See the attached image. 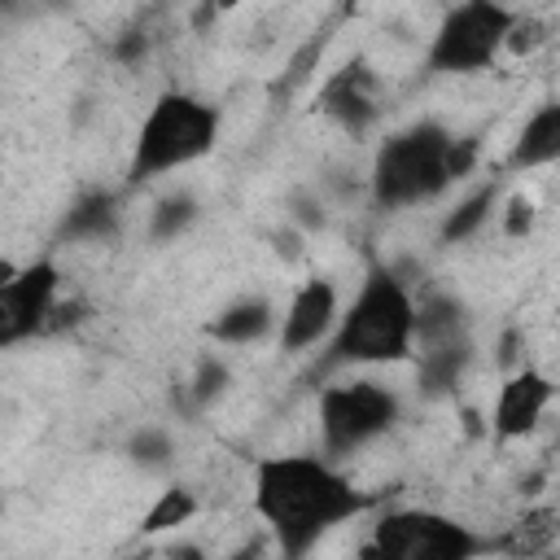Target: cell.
<instances>
[{"label":"cell","mask_w":560,"mask_h":560,"mask_svg":"<svg viewBox=\"0 0 560 560\" xmlns=\"http://www.w3.org/2000/svg\"><path fill=\"white\" fill-rule=\"evenodd\" d=\"M376 494L315 451L254 459V512L280 560H306L332 529L359 521Z\"/></svg>","instance_id":"obj_1"},{"label":"cell","mask_w":560,"mask_h":560,"mask_svg":"<svg viewBox=\"0 0 560 560\" xmlns=\"http://www.w3.org/2000/svg\"><path fill=\"white\" fill-rule=\"evenodd\" d=\"M411 341H416L411 280L389 262H372L359 280V293L350 298V306L337 315V324L328 332L319 372L411 363Z\"/></svg>","instance_id":"obj_2"},{"label":"cell","mask_w":560,"mask_h":560,"mask_svg":"<svg viewBox=\"0 0 560 560\" xmlns=\"http://www.w3.org/2000/svg\"><path fill=\"white\" fill-rule=\"evenodd\" d=\"M219 131H223L219 105H210L206 96L184 92V88L158 92L136 127L131 158H127V184H149V179H162L179 166L210 158V149L219 144Z\"/></svg>","instance_id":"obj_3"},{"label":"cell","mask_w":560,"mask_h":560,"mask_svg":"<svg viewBox=\"0 0 560 560\" xmlns=\"http://www.w3.org/2000/svg\"><path fill=\"white\" fill-rule=\"evenodd\" d=\"M451 144L455 131L438 118H420L394 136H385L368 166V192L381 210H411L442 197L451 179Z\"/></svg>","instance_id":"obj_4"},{"label":"cell","mask_w":560,"mask_h":560,"mask_svg":"<svg viewBox=\"0 0 560 560\" xmlns=\"http://www.w3.org/2000/svg\"><path fill=\"white\" fill-rule=\"evenodd\" d=\"M402 420V398L376 376H354L324 385L315 398V429H319V455L341 464L359 455L363 446L381 442Z\"/></svg>","instance_id":"obj_5"},{"label":"cell","mask_w":560,"mask_h":560,"mask_svg":"<svg viewBox=\"0 0 560 560\" xmlns=\"http://www.w3.org/2000/svg\"><path fill=\"white\" fill-rule=\"evenodd\" d=\"M490 551H499V538L477 534L446 512L389 508L359 547V560H481Z\"/></svg>","instance_id":"obj_6"},{"label":"cell","mask_w":560,"mask_h":560,"mask_svg":"<svg viewBox=\"0 0 560 560\" xmlns=\"http://www.w3.org/2000/svg\"><path fill=\"white\" fill-rule=\"evenodd\" d=\"M521 9L499 4V0H464L442 13V22L429 35V70L438 74H477L490 70L503 52V39L512 31Z\"/></svg>","instance_id":"obj_7"},{"label":"cell","mask_w":560,"mask_h":560,"mask_svg":"<svg viewBox=\"0 0 560 560\" xmlns=\"http://www.w3.org/2000/svg\"><path fill=\"white\" fill-rule=\"evenodd\" d=\"M57 289H61V271L48 258L18 267V276L0 284V350L44 337V319L48 306L57 302Z\"/></svg>","instance_id":"obj_8"},{"label":"cell","mask_w":560,"mask_h":560,"mask_svg":"<svg viewBox=\"0 0 560 560\" xmlns=\"http://www.w3.org/2000/svg\"><path fill=\"white\" fill-rule=\"evenodd\" d=\"M315 109L337 122L346 136H363L376 118H381V79L368 61H346L341 70H332L315 96Z\"/></svg>","instance_id":"obj_9"},{"label":"cell","mask_w":560,"mask_h":560,"mask_svg":"<svg viewBox=\"0 0 560 560\" xmlns=\"http://www.w3.org/2000/svg\"><path fill=\"white\" fill-rule=\"evenodd\" d=\"M551 398H556L551 376H547V372H538V368H529V363H521L516 372H508V381H503V385H499V394H494L490 433H494L499 442L529 438V433L542 424V416H547Z\"/></svg>","instance_id":"obj_10"},{"label":"cell","mask_w":560,"mask_h":560,"mask_svg":"<svg viewBox=\"0 0 560 560\" xmlns=\"http://www.w3.org/2000/svg\"><path fill=\"white\" fill-rule=\"evenodd\" d=\"M337 284L328 276H311L293 289L280 324H276V341H280V354H302L311 346H319L332 324H337Z\"/></svg>","instance_id":"obj_11"},{"label":"cell","mask_w":560,"mask_h":560,"mask_svg":"<svg viewBox=\"0 0 560 560\" xmlns=\"http://www.w3.org/2000/svg\"><path fill=\"white\" fill-rule=\"evenodd\" d=\"M556 158H560V105L542 101L525 118V127L516 131L512 153H508V171H538V166H551Z\"/></svg>","instance_id":"obj_12"},{"label":"cell","mask_w":560,"mask_h":560,"mask_svg":"<svg viewBox=\"0 0 560 560\" xmlns=\"http://www.w3.org/2000/svg\"><path fill=\"white\" fill-rule=\"evenodd\" d=\"M276 324H280V315H276V306H271L267 298H241V302L223 306V311L206 324V332H210V341H219V346H254V341H262Z\"/></svg>","instance_id":"obj_13"},{"label":"cell","mask_w":560,"mask_h":560,"mask_svg":"<svg viewBox=\"0 0 560 560\" xmlns=\"http://www.w3.org/2000/svg\"><path fill=\"white\" fill-rule=\"evenodd\" d=\"M114 232H118V197L109 188L83 192L61 219V236L66 241H105Z\"/></svg>","instance_id":"obj_14"},{"label":"cell","mask_w":560,"mask_h":560,"mask_svg":"<svg viewBox=\"0 0 560 560\" xmlns=\"http://www.w3.org/2000/svg\"><path fill=\"white\" fill-rule=\"evenodd\" d=\"M494 206H499V188H494V184H481V188H472L464 201H455V206L442 214L438 241H442V245H459V241L477 236V232L486 228V219L494 214Z\"/></svg>","instance_id":"obj_15"},{"label":"cell","mask_w":560,"mask_h":560,"mask_svg":"<svg viewBox=\"0 0 560 560\" xmlns=\"http://www.w3.org/2000/svg\"><path fill=\"white\" fill-rule=\"evenodd\" d=\"M197 512H201V499H197L188 486H166V490H158V499H153L149 512L140 516V534H144V538L171 534V529L188 525Z\"/></svg>","instance_id":"obj_16"},{"label":"cell","mask_w":560,"mask_h":560,"mask_svg":"<svg viewBox=\"0 0 560 560\" xmlns=\"http://www.w3.org/2000/svg\"><path fill=\"white\" fill-rule=\"evenodd\" d=\"M192 219H197V201L188 192H166L149 210V236L153 241H175Z\"/></svg>","instance_id":"obj_17"},{"label":"cell","mask_w":560,"mask_h":560,"mask_svg":"<svg viewBox=\"0 0 560 560\" xmlns=\"http://www.w3.org/2000/svg\"><path fill=\"white\" fill-rule=\"evenodd\" d=\"M223 389H228V363H223L219 354H206V359L197 363L192 381H188V398H192V407L214 402Z\"/></svg>","instance_id":"obj_18"},{"label":"cell","mask_w":560,"mask_h":560,"mask_svg":"<svg viewBox=\"0 0 560 560\" xmlns=\"http://www.w3.org/2000/svg\"><path fill=\"white\" fill-rule=\"evenodd\" d=\"M538 44H547V22L521 9L516 22H512V31H508V39H503V52H512V57H529Z\"/></svg>","instance_id":"obj_19"},{"label":"cell","mask_w":560,"mask_h":560,"mask_svg":"<svg viewBox=\"0 0 560 560\" xmlns=\"http://www.w3.org/2000/svg\"><path fill=\"white\" fill-rule=\"evenodd\" d=\"M534 219H538V210H534V201L525 192H512L503 201V210H499V228H503L508 241H525L534 232Z\"/></svg>","instance_id":"obj_20"},{"label":"cell","mask_w":560,"mask_h":560,"mask_svg":"<svg viewBox=\"0 0 560 560\" xmlns=\"http://www.w3.org/2000/svg\"><path fill=\"white\" fill-rule=\"evenodd\" d=\"M131 455L153 468V464H166V459L175 455V446H171V438H166L162 429H140V433L131 438Z\"/></svg>","instance_id":"obj_21"},{"label":"cell","mask_w":560,"mask_h":560,"mask_svg":"<svg viewBox=\"0 0 560 560\" xmlns=\"http://www.w3.org/2000/svg\"><path fill=\"white\" fill-rule=\"evenodd\" d=\"M289 210H293V223H298V228H315V232H319V228L328 223L324 201H319L315 192H293V197H289Z\"/></svg>","instance_id":"obj_22"},{"label":"cell","mask_w":560,"mask_h":560,"mask_svg":"<svg viewBox=\"0 0 560 560\" xmlns=\"http://www.w3.org/2000/svg\"><path fill=\"white\" fill-rule=\"evenodd\" d=\"M144 52H149V35H144V31H127V35L114 44V57H118L122 66H136V61H144Z\"/></svg>","instance_id":"obj_23"},{"label":"cell","mask_w":560,"mask_h":560,"mask_svg":"<svg viewBox=\"0 0 560 560\" xmlns=\"http://www.w3.org/2000/svg\"><path fill=\"white\" fill-rule=\"evenodd\" d=\"M276 547H271V538L267 534H258V538H249V542H241L236 551H228L223 560H267Z\"/></svg>","instance_id":"obj_24"}]
</instances>
